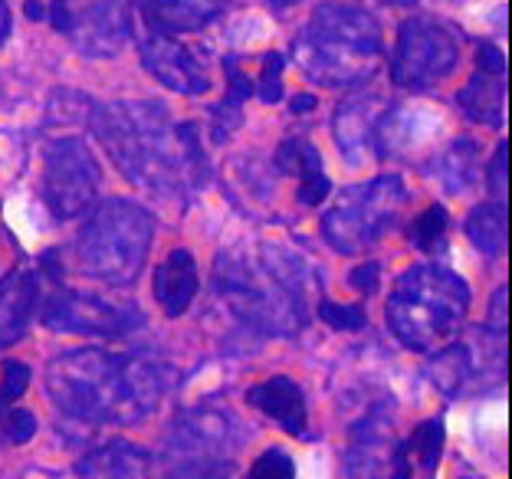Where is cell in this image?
Wrapping results in <instances>:
<instances>
[{"instance_id": "1", "label": "cell", "mask_w": 512, "mask_h": 479, "mask_svg": "<svg viewBox=\"0 0 512 479\" xmlns=\"http://www.w3.org/2000/svg\"><path fill=\"white\" fill-rule=\"evenodd\" d=\"M92 132L128 181L161 201H188L207 181L197 128L174 122L161 102H106L92 112Z\"/></svg>"}, {"instance_id": "2", "label": "cell", "mask_w": 512, "mask_h": 479, "mask_svg": "<svg viewBox=\"0 0 512 479\" xmlns=\"http://www.w3.org/2000/svg\"><path fill=\"white\" fill-rule=\"evenodd\" d=\"M46 394L86 424H135L158 407L165 378L142 355L73 348L46 365Z\"/></svg>"}, {"instance_id": "3", "label": "cell", "mask_w": 512, "mask_h": 479, "mask_svg": "<svg viewBox=\"0 0 512 479\" xmlns=\"http://www.w3.org/2000/svg\"><path fill=\"white\" fill-rule=\"evenodd\" d=\"M217 289L230 309L263 335H296L306 325V299L319 292L309 266L276 243L250 253H224L217 263Z\"/></svg>"}, {"instance_id": "4", "label": "cell", "mask_w": 512, "mask_h": 479, "mask_svg": "<svg viewBox=\"0 0 512 479\" xmlns=\"http://www.w3.org/2000/svg\"><path fill=\"white\" fill-rule=\"evenodd\" d=\"M293 56L319 86H362L378 73L384 37L378 20L362 7L322 4L293 43Z\"/></svg>"}, {"instance_id": "5", "label": "cell", "mask_w": 512, "mask_h": 479, "mask_svg": "<svg viewBox=\"0 0 512 479\" xmlns=\"http://www.w3.org/2000/svg\"><path fill=\"white\" fill-rule=\"evenodd\" d=\"M470 312V286L444 266H411L398 276L388 306L391 332L414 352H434L463 325Z\"/></svg>"}, {"instance_id": "6", "label": "cell", "mask_w": 512, "mask_h": 479, "mask_svg": "<svg viewBox=\"0 0 512 479\" xmlns=\"http://www.w3.org/2000/svg\"><path fill=\"white\" fill-rule=\"evenodd\" d=\"M151 237H155V224H151L145 207L122 201V197L102 201L79 233V266L99 283H135V276L145 270Z\"/></svg>"}, {"instance_id": "7", "label": "cell", "mask_w": 512, "mask_h": 479, "mask_svg": "<svg viewBox=\"0 0 512 479\" xmlns=\"http://www.w3.org/2000/svg\"><path fill=\"white\" fill-rule=\"evenodd\" d=\"M404 204H407L404 181L398 174H381V178L355 184V188L335 197V204L322 217V233L339 253L371 250L398 224Z\"/></svg>"}, {"instance_id": "8", "label": "cell", "mask_w": 512, "mask_h": 479, "mask_svg": "<svg viewBox=\"0 0 512 479\" xmlns=\"http://www.w3.org/2000/svg\"><path fill=\"white\" fill-rule=\"evenodd\" d=\"M460 40L447 23L434 17H411L401 23L391 56L394 86L407 92H427L457 69Z\"/></svg>"}, {"instance_id": "9", "label": "cell", "mask_w": 512, "mask_h": 479, "mask_svg": "<svg viewBox=\"0 0 512 479\" xmlns=\"http://www.w3.org/2000/svg\"><path fill=\"white\" fill-rule=\"evenodd\" d=\"M33 20H50L89 56H115L132 27L125 0H27Z\"/></svg>"}, {"instance_id": "10", "label": "cell", "mask_w": 512, "mask_h": 479, "mask_svg": "<svg viewBox=\"0 0 512 479\" xmlns=\"http://www.w3.org/2000/svg\"><path fill=\"white\" fill-rule=\"evenodd\" d=\"M99 168L79 138H56L43 151V197L53 217L73 220L96 204Z\"/></svg>"}, {"instance_id": "11", "label": "cell", "mask_w": 512, "mask_h": 479, "mask_svg": "<svg viewBox=\"0 0 512 479\" xmlns=\"http://www.w3.org/2000/svg\"><path fill=\"white\" fill-rule=\"evenodd\" d=\"M43 322L56 332L79 335H125L142 325V312L132 299L92 296L76 289H53L43 299Z\"/></svg>"}, {"instance_id": "12", "label": "cell", "mask_w": 512, "mask_h": 479, "mask_svg": "<svg viewBox=\"0 0 512 479\" xmlns=\"http://www.w3.org/2000/svg\"><path fill=\"white\" fill-rule=\"evenodd\" d=\"M348 479H411V460L404 443L394 437L391 420L371 411L352 427L345 457Z\"/></svg>"}, {"instance_id": "13", "label": "cell", "mask_w": 512, "mask_h": 479, "mask_svg": "<svg viewBox=\"0 0 512 479\" xmlns=\"http://www.w3.org/2000/svg\"><path fill=\"white\" fill-rule=\"evenodd\" d=\"M138 50H142L145 69L161 86L184 92V96H201V92L211 89L204 60L184 40H174L171 33L155 30L148 23L142 37H138Z\"/></svg>"}, {"instance_id": "14", "label": "cell", "mask_w": 512, "mask_h": 479, "mask_svg": "<svg viewBox=\"0 0 512 479\" xmlns=\"http://www.w3.org/2000/svg\"><path fill=\"white\" fill-rule=\"evenodd\" d=\"M391 105L381 96H371V92H358V96L345 99L339 109H335L332 119V132L335 142H339L342 155L352 161V165H362L371 158L378 142V128L381 119L388 115Z\"/></svg>"}, {"instance_id": "15", "label": "cell", "mask_w": 512, "mask_h": 479, "mask_svg": "<svg viewBox=\"0 0 512 479\" xmlns=\"http://www.w3.org/2000/svg\"><path fill=\"white\" fill-rule=\"evenodd\" d=\"M503 105H506L503 53L490 43H480L476 73L470 76V83L460 89V109L467 112V119L480 125H499L503 122Z\"/></svg>"}, {"instance_id": "16", "label": "cell", "mask_w": 512, "mask_h": 479, "mask_svg": "<svg viewBox=\"0 0 512 479\" xmlns=\"http://www.w3.org/2000/svg\"><path fill=\"white\" fill-rule=\"evenodd\" d=\"M247 404L273 417L279 427L289 430L293 437L306 434V394L286 375H273L247 391Z\"/></svg>"}, {"instance_id": "17", "label": "cell", "mask_w": 512, "mask_h": 479, "mask_svg": "<svg viewBox=\"0 0 512 479\" xmlns=\"http://www.w3.org/2000/svg\"><path fill=\"white\" fill-rule=\"evenodd\" d=\"M33 306H37V276L17 266L0 279V352L20 342Z\"/></svg>"}, {"instance_id": "18", "label": "cell", "mask_w": 512, "mask_h": 479, "mask_svg": "<svg viewBox=\"0 0 512 479\" xmlns=\"http://www.w3.org/2000/svg\"><path fill=\"white\" fill-rule=\"evenodd\" d=\"M276 165H279V171L299 178V201L302 204L316 207L332 194V181L322 168L316 145L302 142V138H286L276 151Z\"/></svg>"}, {"instance_id": "19", "label": "cell", "mask_w": 512, "mask_h": 479, "mask_svg": "<svg viewBox=\"0 0 512 479\" xmlns=\"http://www.w3.org/2000/svg\"><path fill=\"white\" fill-rule=\"evenodd\" d=\"M197 286H201V279H197V263H194V256L181 247L171 250L165 256V263L155 270V299L171 319H178V315L188 312L191 299L197 296Z\"/></svg>"}, {"instance_id": "20", "label": "cell", "mask_w": 512, "mask_h": 479, "mask_svg": "<svg viewBox=\"0 0 512 479\" xmlns=\"http://www.w3.org/2000/svg\"><path fill=\"white\" fill-rule=\"evenodd\" d=\"M227 7V0H145L142 14L155 30L165 33H194L204 30L220 10Z\"/></svg>"}, {"instance_id": "21", "label": "cell", "mask_w": 512, "mask_h": 479, "mask_svg": "<svg viewBox=\"0 0 512 479\" xmlns=\"http://www.w3.org/2000/svg\"><path fill=\"white\" fill-rule=\"evenodd\" d=\"M79 479H151L148 453L135 443L112 440L106 447L92 450L89 457L76 466Z\"/></svg>"}, {"instance_id": "22", "label": "cell", "mask_w": 512, "mask_h": 479, "mask_svg": "<svg viewBox=\"0 0 512 479\" xmlns=\"http://www.w3.org/2000/svg\"><path fill=\"white\" fill-rule=\"evenodd\" d=\"M476 174H480V148H476L473 138H457V142L437 158V178L450 194L473 191Z\"/></svg>"}, {"instance_id": "23", "label": "cell", "mask_w": 512, "mask_h": 479, "mask_svg": "<svg viewBox=\"0 0 512 479\" xmlns=\"http://www.w3.org/2000/svg\"><path fill=\"white\" fill-rule=\"evenodd\" d=\"M467 237L473 240V247L486 256L503 253L506 250V207H503V201L473 207V214L467 217Z\"/></svg>"}, {"instance_id": "24", "label": "cell", "mask_w": 512, "mask_h": 479, "mask_svg": "<svg viewBox=\"0 0 512 479\" xmlns=\"http://www.w3.org/2000/svg\"><path fill=\"white\" fill-rule=\"evenodd\" d=\"M470 371H473V355L467 345H450L444 348L440 355L430 358L427 365V378L434 384L437 391L444 394H460L463 384L470 381Z\"/></svg>"}, {"instance_id": "25", "label": "cell", "mask_w": 512, "mask_h": 479, "mask_svg": "<svg viewBox=\"0 0 512 479\" xmlns=\"http://www.w3.org/2000/svg\"><path fill=\"white\" fill-rule=\"evenodd\" d=\"M440 450H444V424L440 420H427L411 434V440L404 443L407 460L417 463L427 476H434L440 463Z\"/></svg>"}, {"instance_id": "26", "label": "cell", "mask_w": 512, "mask_h": 479, "mask_svg": "<svg viewBox=\"0 0 512 479\" xmlns=\"http://www.w3.org/2000/svg\"><path fill=\"white\" fill-rule=\"evenodd\" d=\"M165 479H234V457H165Z\"/></svg>"}, {"instance_id": "27", "label": "cell", "mask_w": 512, "mask_h": 479, "mask_svg": "<svg viewBox=\"0 0 512 479\" xmlns=\"http://www.w3.org/2000/svg\"><path fill=\"white\" fill-rule=\"evenodd\" d=\"M407 240L414 243L417 250H427V253H437L444 250V240H447V207H427L421 217H414L411 230H407Z\"/></svg>"}, {"instance_id": "28", "label": "cell", "mask_w": 512, "mask_h": 479, "mask_svg": "<svg viewBox=\"0 0 512 479\" xmlns=\"http://www.w3.org/2000/svg\"><path fill=\"white\" fill-rule=\"evenodd\" d=\"M253 92L263 102H279V99H283V56H279V53H266L260 76L253 79Z\"/></svg>"}, {"instance_id": "29", "label": "cell", "mask_w": 512, "mask_h": 479, "mask_svg": "<svg viewBox=\"0 0 512 479\" xmlns=\"http://www.w3.org/2000/svg\"><path fill=\"white\" fill-rule=\"evenodd\" d=\"M247 479H296V463L286 450H266L263 457H256L250 466Z\"/></svg>"}, {"instance_id": "30", "label": "cell", "mask_w": 512, "mask_h": 479, "mask_svg": "<svg viewBox=\"0 0 512 479\" xmlns=\"http://www.w3.org/2000/svg\"><path fill=\"white\" fill-rule=\"evenodd\" d=\"M319 315L325 322L332 325V329H345V332H355V329H362L365 325V309L358 306H342V302H319Z\"/></svg>"}, {"instance_id": "31", "label": "cell", "mask_w": 512, "mask_h": 479, "mask_svg": "<svg viewBox=\"0 0 512 479\" xmlns=\"http://www.w3.org/2000/svg\"><path fill=\"white\" fill-rule=\"evenodd\" d=\"M30 388V368L20 361H4V384H0V407H7L20 401V394Z\"/></svg>"}, {"instance_id": "32", "label": "cell", "mask_w": 512, "mask_h": 479, "mask_svg": "<svg viewBox=\"0 0 512 479\" xmlns=\"http://www.w3.org/2000/svg\"><path fill=\"white\" fill-rule=\"evenodd\" d=\"M4 430H7V437L14 443H27L33 434H37V420H33L30 411H23V407H7V411H4Z\"/></svg>"}, {"instance_id": "33", "label": "cell", "mask_w": 512, "mask_h": 479, "mask_svg": "<svg viewBox=\"0 0 512 479\" xmlns=\"http://www.w3.org/2000/svg\"><path fill=\"white\" fill-rule=\"evenodd\" d=\"M378 279H381V266L378 263H365V266H358V270H352L348 283H352V289L362 292V296H371V292L378 289Z\"/></svg>"}, {"instance_id": "34", "label": "cell", "mask_w": 512, "mask_h": 479, "mask_svg": "<svg viewBox=\"0 0 512 479\" xmlns=\"http://www.w3.org/2000/svg\"><path fill=\"white\" fill-rule=\"evenodd\" d=\"M506 155H509V145L503 142V145L496 148V158H493V165H490V188L499 197L506 194Z\"/></svg>"}, {"instance_id": "35", "label": "cell", "mask_w": 512, "mask_h": 479, "mask_svg": "<svg viewBox=\"0 0 512 479\" xmlns=\"http://www.w3.org/2000/svg\"><path fill=\"white\" fill-rule=\"evenodd\" d=\"M490 332L496 329V335H506V286L496 289V296L490 302Z\"/></svg>"}, {"instance_id": "36", "label": "cell", "mask_w": 512, "mask_h": 479, "mask_svg": "<svg viewBox=\"0 0 512 479\" xmlns=\"http://www.w3.org/2000/svg\"><path fill=\"white\" fill-rule=\"evenodd\" d=\"M7 33H10V7L7 0H0V43L7 40Z\"/></svg>"}, {"instance_id": "37", "label": "cell", "mask_w": 512, "mask_h": 479, "mask_svg": "<svg viewBox=\"0 0 512 479\" xmlns=\"http://www.w3.org/2000/svg\"><path fill=\"white\" fill-rule=\"evenodd\" d=\"M306 109H316V96H299V99H293V112H306Z\"/></svg>"}, {"instance_id": "38", "label": "cell", "mask_w": 512, "mask_h": 479, "mask_svg": "<svg viewBox=\"0 0 512 479\" xmlns=\"http://www.w3.org/2000/svg\"><path fill=\"white\" fill-rule=\"evenodd\" d=\"M270 4H276V7H289V4H299V0H270Z\"/></svg>"}, {"instance_id": "39", "label": "cell", "mask_w": 512, "mask_h": 479, "mask_svg": "<svg viewBox=\"0 0 512 479\" xmlns=\"http://www.w3.org/2000/svg\"><path fill=\"white\" fill-rule=\"evenodd\" d=\"M391 4H414V0H391Z\"/></svg>"}]
</instances>
